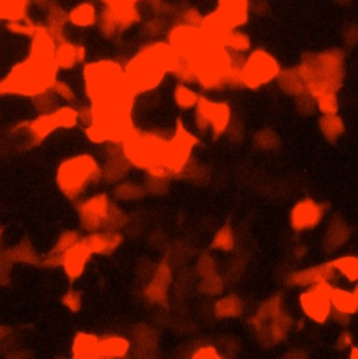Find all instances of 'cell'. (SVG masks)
I'll return each instance as SVG.
<instances>
[{
  "label": "cell",
  "mask_w": 358,
  "mask_h": 359,
  "mask_svg": "<svg viewBox=\"0 0 358 359\" xmlns=\"http://www.w3.org/2000/svg\"><path fill=\"white\" fill-rule=\"evenodd\" d=\"M56 41L44 25L32 37L28 57L12 69L9 76L0 81V94L36 96L51 91L57 80L59 68L55 63Z\"/></svg>",
  "instance_id": "1"
},
{
  "label": "cell",
  "mask_w": 358,
  "mask_h": 359,
  "mask_svg": "<svg viewBox=\"0 0 358 359\" xmlns=\"http://www.w3.org/2000/svg\"><path fill=\"white\" fill-rule=\"evenodd\" d=\"M320 114H337V92L346 77V53L333 48L305 53L297 66Z\"/></svg>",
  "instance_id": "2"
},
{
  "label": "cell",
  "mask_w": 358,
  "mask_h": 359,
  "mask_svg": "<svg viewBox=\"0 0 358 359\" xmlns=\"http://www.w3.org/2000/svg\"><path fill=\"white\" fill-rule=\"evenodd\" d=\"M174 59L175 51L170 44L155 42L144 46L123 69L130 90L139 95L157 88L172 72Z\"/></svg>",
  "instance_id": "3"
},
{
  "label": "cell",
  "mask_w": 358,
  "mask_h": 359,
  "mask_svg": "<svg viewBox=\"0 0 358 359\" xmlns=\"http://www.w3.org/2000/svg\"><path fill=\"white\" fill-rule=\"evenodd\" d=\"M84 83L91 103L130 90L125 70L112 60H100L87 64L84 69Z\"/></svg>",
  "instance_id": "4"
},
{
  "label": "cell",
  "mask_w": 358,
  "mask_h": 359,
  "mask_svg": "<svg viewBox=\"0 0 358 359\" xmlns=\"http://www.w3.org/2000/svg\"><path fill=\"white\" fill-rule=\"evenodd\" d=\"M103 172L97 161L90 155H77L66 159L59 167L56 182L69 199L80 196L91 183L101 178Z\"/></svg>",
  "instance_id": "5"
},
{
  "label": "cell",
  "mask_w": 358,
  "mask_h": 359,
  "mask_svg": "<svg viewBox=\"0 0 358 359\" xmlns=\"http://www.w3.org/2000/svg\"><path fill=\"white\" fill-rule=\"evenodd\" d=\"M252 323L260 343L265 345L280 343L291 328V320L288 315L284 313L279 297H273L260 306Z\"/></svg>",
  "instance_id": "6"
},
{
  "label": "cell",
  "mask_w": 358,
  "mask_h": 359,
  "mask_svg": "<svg viewBox=\"0 0 358 359\" xmlns=\"http://www.w3.org/2000/svg\"><path fill=\"white\" fill-rule=\"evenodd\" d=\"M280 72V63L272 53L264 49H255L244 59L241 69V85L257 90L276 80Z\"/></svg>",
  "instance_id": "7"
},
{
  "label": "cell",
  "mask_w": 358,
  "mask_h": 359,
  "mask_svg": "<svg viewBox=\"0 0 358 359\" xmlns=\"http://www.w3.org/2000/svg\"><path fill=\"white\" fill-rule=\"evenodd\" d=\"M249 10V0H218L216 10L203 17L201 27L209 31L237 29L248 21Z\"/></svg>",
  "instance_id": "8"
},
{
  "label": "cell",
  "mask_w": 358,
  "mask_h": 359,
  "mask_svg": "<svg viewBox=\"0 0 358 359\" xmlns=\"http://www.w3.org/2000/svg\"><path fill=\"white\" fill-rule=\"evenodd\" d=\"M332 284L319 282L308 287V291L303 292L300 297V305L304 315L315 323L323 324L332 316Z\"/></svg>",
  "instance_id": "9"
},
{
  "label": "cell",
  "mask_w": 358,
  "mask_h": 359,
  "mask_svg": "<svg viewBox=\"0 0 358 359\" xmlns=\"http://www.w3.org/2000/svg\"><path fill=\"white\" fill-rule=\"evenodd\" d=\"M231 122V109L224 103H214L205 96L199 98L196 105V123L201 130L212 129L214 137L225 133Z\"/></svg>",
  "instance_id": "10"
},
{
  "label": "cell",
  "mask_w": 358,
  "mask_h": 359,
  "mask_svg": "<svg viewBox=\"0 0 358 359\" xmlns=\"http://www.w3.org/2000/svg\"><path fill=\"white\" fill-rule=\"evenodd\" d=\"M168 44L177 52L194 57L199 51L212 44L209 34L202 27L177 24L168 36Z\"/></svg>",
  "instance_id": "11"
},
{
  "label": "cell",
  "mask_w": 358,
  "mask_h": 359,
  "mask_svg": "<svg viewBox=\"0 0 358 359\" xmlns=\"http://www.w3.org/2000/svg\"><path fill=\"white\" fill-rule=\"evenodd\" d=\"M194 146H198V139L192 136L188 130L183 127L182 122L178 120L175 135L170 140V161L168 170L171 176L182 174L183 168L188 165L190 152Z\"/></svg>",
  "instance_id": "12"
},
{
  "label": "cell",
  "mask_w": 358,
  "mask_h": 359,
  "mask_svg": "<svg viewBox=\"0 0 358 359\" xmlns=\"http://www.w3.org/2000/svg\"><path fill=\"white\" fill-rule=\"evenodd\" d=\"M324 215V206L316 203L312 199H304L298 202L291 210V226L292 230L301 232L315 228Z\"/></svg>",
  "instance_id": "13"
},
{
  "label": "cell",
  "mask_w": 358,
  "mask_h": 359,
  "mask_svg": "<svg viewBox=\"0 0 358 359\" xmlns=\"http://www.w3.org/2000/svg\"><path fill=\"white\" fill-rule=\"evenodd\" d=\"M111 204L105 194H97L94 198L84 202L80 209V220L87 231H97L104 226L105 218L110 213Z\"/></svg>",
  "instance_id": "14"
},
{
  "label": "cell",
  "mask_w": 358,
  "mask_h": 359,
  "mask_svg": "<svg viewBox=\"0 0 358 359\" xmlns=\"http://www.w3.org/2000/svg\"><path fill=\"white\" fill-rule=\"evenodd\" d=\"M337 271L332 263H323L305 270H298L288 276L287 282L291 287H311L319 282H331L336 278Z\"/></svg>",
  "instance_id": "15"
},
{
  "label": "cell",
  "mask_w": 358,
  "mask_h": 359,
  "mask_svg": "<svg viewBox=\"0 0 358 359\" xmlns=\"http://www.w3.org/2000/svg\"><path fill=\"white\" fill-rule=\"evenodd\" d=\"M91 254H92L91 250L81 239L76 242L73 246H71L68 250L63 252L60 266L64 269V271H66V276L69 278L76 280L83 274L87 260L90 258Z\"/></svg>",
  "instance_id": "16"
},
{
  "label": "cell",
  "mask_w": 358,
  "mask_h": 359,
  "mask_svg": "<svg viewBox=\"0 0 358 359\" xmlns=\"http://www.w3.org/2000/svg\"><path fill=\"white\" fill-rule=\"evenodd\" d=\"M86 57V49L79 45L69 42L66 40H62L56 42L55 51V63L59 69L71 70L80 64Z\"/></svg>",
  "instance_id": "17"
},
{
  "label": "cell",
  "mask_w": 358,
  "mask_h": 359,
  "mask_svg": "<svg viewBox=\"0 0 358 359\" xmlns=\"http://www.w3.org/2000/svg\"><path fill=\"white\" fill-rule=\"evenodd\" d=\"M91 253L97 254H110L112 253L119 243L122 242V237L115 231H108L103 234H91L83 238Z\"/></svg>",
  "instance_id": "18"
},
{
  "label": "cell",
  "mask_w": 358,
  "mask_h": 359,
  "mask_svg": "<svg viewBox=\"0 0 358 359\" xmlns=\"http://www.w3.org/2000/svg\"><path fill=\"white\" fill-rule=\"evenodd\" d=\"M171 282V271L167 265H162L155 273L153 281L146 289V297L153 302H162L167 300L168 287Z\"/></svg>",
  "instance_id": "19"
},
{
  "label": "cell",
  "mask_w": 358,
  "mask_h": 359,
  "mask_svg": "<svg viewBox=\"0 0 358 359\" xmlns=\"http://www.w3.org/2000/svg\"><path fill=\"white\" fill-rule=\"evenodd\" d=\"M276 80L279 83V87L281 88V91L285 92L287 95L297 98V96H301L304 94H308L307 88H305V83H304L297 68L281 70Z\"/></svg>",
  "instance_id": "20"
},
{
  "label": "cell",
  "mask_w": 358,
  "mask_h": 359,
  "mask_svg": "<svg viewBox=\"0 0 358 359\" xmlns=\"http://www.w3.org/2000/svg\"><path fill=\"white\" fill-rule=\"evenodd\" d=\"M99 12H97L95 6L90 2H83L76 5L69 12V23L76 27H91L99 23Z\"/></svg>",
  "instance_id": "21"
},
{
  "label": "cell",
  "mask_w": 358,
  "mask_h": 359,
  "mask_svg": "<svg viewBox=\"0 0 358 359\" xmlns=\"http://www.w3.org/2000/svg\"><path fill=\"white\" fill-rule=\"evenodd\" d=\"M69 23V13L64 12L62 8L53 5L47 16V29L49 34L52 36V38L59 42L63 38V31H64V25Z\"/></svg>",
  "instance_id": "22"
},
{
  "label": "cell",
  "mask_w": 358,
  "mask_h": 359,
  "mask_svg": "<svg viewBox=\"0 0 358 359\" xmlns=\"http://www.w3.org/2000/svg\"><path fill=\"white\" fill-rule=\"evenodd\" d=\"M99 344L100 338H97L95 336L79 333L73 343V355L79 359L99 358Z\"/></svg>",
  "instance_id": "23"
},
{
  "label": "cell",
  "mask_w": 358,
  "mask_h": 359,
  "mask_svg": "<svg viewBox=\"0 0 358 359\" xmlns=\"http://www.w3.org/2000/svg\"><path fill=\"white\" fill-rule=\"evenodd\" d=\"M251 45L252 44H251L249 37L245 34V32L240 31V28L224 31L222 38H221V46L229 49L230 52L244 55L245 52L251 49Z\"/></svg>",
  "instance_id": "24"
},
{
  "label": "cell",
  "mask_w": 358,
  "mask_h": 359,
  "mask_svg": "<svg viewBox=\"0 0 358 359\" xmlns=\"http://www.w3.org/2000/svg\"><path fill=\"white\" fill-rule=\"evenodd\" d=\"M130 349V343L123 337H105L99 344V358H122Z\"/></svg>",
  "instance_id": "25"
},
{
  "label": "cell",
  "mask_w": 358,
  "mask_h": 359,
  "mask_svg": "<svg viewBox=\"0 0 358 359\" xmlns=\"http://www.w3.org/2000/svg\"><path fill=\"white\" fill-rule=\"evenodd\" d=\"M319 129L327 140L333 143L344 133V123L337 114H322Z\"/></svg>",
  "instance_id": "26"
},
{
  "label": "cell",
  "mask_w": 358,
  "mask_h": 359,
  "mask_svg": "<svg viewBox=\"0 0 358 359\" xmlns=\"http://www.w3.org/2000/svg\"><path fill=\"white\" fill-rule=\"evenodd\" d=\"M331 302H332V308L335 312H340L348 316H353L358 312L354 295L350 291H346L342 288H333L332 295H331Z\"/></svg>",
  "instance_id": "27"
},
{
  "label": "cell",
  "mask_w": 358,
  "mask_h": 359,
  "mask_svg": "<svg viewBox=\"0 0 358 359\" xmlns=\"http://www.w3.org/2000/svg\"><path fill=\"white\" fill-rule=\"evenodd\" d=\"M348 235H350V230L344 222L342 221L332 222L327 232V237H324V248H327L329 252L339 249L348 239Z\"/></svg>",
  "instance_id": "28"
},
{
  "label": "cell",
  "mask_w": 358,
  "mask_h": 359,
  "mask_svg": "<svg viewBox=\"0 0 358 359\" xmlns=\"http://www.w3.org/2000/svg\"><path fill=\"white\" fill-rule=\"evenodd\" d=\"M337 274L343 276L350 282L358 281V257L355 256H343L335 258L331 262Z\"/></svg>",
  "instance_id": "29"
},
{
  "label": "cell",
  "mask_w": 358,
  "mask_h": 359,
  "mask_svg": "<svg viewBox=\"0 0 358 359\" xmlns=\"http://www.w3.org/2000/svg\"><path fill=\"white\" fill-rule=\"evenodd\" d=\"M199 98L201 95L193 91L188 84L185 83H179L177 84L175 90H174V100L177 103V105L181 109H192V108H196L198 103H199Z\"/></svg>",
  "instance_id": "30"
},
{
  "label": "cell",
  "mask_w": 358,
  "mask_h": 359,
  "mask_svg": "<svg viewBox=\"0 0 358 359\" xmlns=\"http://www.w3.org/2000/svg\"><path fill=\"white\" fill-rule=\"evenodd\" d=\"M242 302L235 295H229L220 300L214 306V312L218 317H237L242 313Z\"/></svg>",
  "instance_id": "31"
},
{
  "label": "cell",
  "mask_w": 358,
  "mask_h": 359,
  "mask_svg": "<svg viewBox=\"0 0 358 359\" xmlns=\"http://www.w3.org/2000/svg\"><path fill=\"white\" fill-rule=\"evenodd\" d=\"M99 21H100V28H101L103 34L105 37H114V36H116L118 31H120L118 18L110 8L104 9L101 16L99 17Z\"/></svg>",
  "instance_id": "32"
},
{
  "label": "cell",
  "mask_w": 358,
  "mask_h": 359,
  "mask_svg": "<svg viewBox=\"0 0 358 359\" xmlns=\"http://www.w3.org/2000/svg\"><path fill=\"white\" fill-rule=\"evenodd\" d=\"M32 101H34L36 108L44 114H51L56 109V95L52 91L42 92L40 95L32 96Z\"/></svg>",
  "instance_id": "33"
},
{
  "label": "cell",
  "mask_w": 358,
  "mask_h": 359,
  "mask_svg": "<svg viewBox=\"0 0 358 359\" xmlns=\"http://www.w3.org/2000/svg\"><path fill=\"white\" fill-rule=\"evenodd\" d=\"M235 238L230 226H224L216 234L213 241V248L220 250H231L234 248Z\"/></svg>",
  "instance_id": "34"
},
{
  "label": "cell",
  "mask_w": 358,
  "mask_h": 359,
  "mask_svg": "<svg viewBox=\"0 0 358 359\" xmlns=\"http://www.w3.org/2000/svg\"><path fill=\"white\" fill-rule=\"evenodd\" d=\"M256 144L264 150H273L279 146V137L272 130H262L255 137Z\"/></svg>",
  "instance_id": "35"
},
{
  "label": "cell",
  "mask_w": 358,
  "mask_h": 359,
  "mask_svg": "<svg viewBox=\"0 0 358 359\" xmlns=\"http://www.w3.org/2000/svg\"><path fill=\"white\" fill-rule=\"evenodd\" d=\"M222 287H224L222 280L217 274L212 273V274L205 276L202 289L206 293H209V295H217V293H220L222 291Z\"/></svg>",
  "instance_id": "36"
},
{
  "label": "cell",
  "mask_w": 358,
  "mask_h": 359,
  "mask_svg": "<svg viewBox=\"0 0 358 359\" xmlns=\"http://www.w3.org/2000/svg\"><path fill=\"white\" fill-rule=\"evenodd\" d=\"M51 91H52L56 96L62 98L63 101H69V103H71V101L75 100V92H73L72 87H71L68 83H64V81H62V80H56V81L53 83L52 88H51Z\"/></svg>",
  "instance_id": "37"
},
{
  "label": "cell",
  "mask_w": 358,
  "mask_h": 359,
  "mask_svg": "<svg viewBox=\"0 0 358 359\" xmlns=\"http://www.w3.org/2000/svg\"><path fill=\"white\" fill-rule=\"evenodd\" d=\"M203 17L201 14V12L194 8L186 9L182 14H181V24H186V25H193V27H201Z\"/></svg>",
  "instance_id": "38"
},
{
  "label": "cell",
  "mask_w": 358,
  "mask_h": 359,
  "mask_svg": "<svg viewBox=\"0 0 358 359\" xmlns=\"http://www.w3.org/2000/svg\"><path fill=\"white\" fill-rule=\"evenodd\" d=\"M296 100H297V108H298V111H300L301 114H304V115H312V114L318 109L315 100H314V98H312L309 94H304V95H301V96H297Z\"/></svg>",
  "instance_id": "39"
},
{
  "label": "cell",
  "mask_w": 358,
  "mask_h": 359,
  "mask_svg": "<svg viewBox=\"0 0 358 359\" xmlns=\"http://www.w3.org/2000/svg\"><path fill=\"white\" fill-rule=\"evenodd\" d=\"M79 241H80V239H79V237H77L76 232H66V234H63V235L60 237V239H59V242L56 243V246H55L53 250H56L57 253L63 254L64 250H68L71 246H73V245H75L76 242H79Z\"/></svg>",
  "instance_id": "40"
},
{
  "label": "cell",
  "mask_w": 358,
  "mask_h": 359,
  "mask_svg": "<svg viewBox=\"0 0 358 359\" xmlns=\"http://www.w3.org/2000/svg\"><path fill=\"white\" fill-rule=\"evenodd\" d=\"M343 42L347 48H354L358 44V24H350L343 31Z\"/></svg>",
  "instance_id": "41"
},
{
  "label": "cell",
  "mask_w": 358,
  "mask_h": 359,
  "mask_svg": "<svg viewBox=\"0 0 358 359\" xmlns=\"http://www.w3.org/2000/svg\"><path fill=\"white\" fill-rule=\"evenodd\" d=\"M142 187L135 185H123L119 187V196L123 199H136L142 196Z\"/></svg>",
  "instance_id": "42"
},
{
  "label": "cell",
  "mask_w": 358,
  "mask_h": 359,
  "mask_svg": "<svg viewBox=\"0 0 358 359\" xmlns=\"http://www.w3.org/2000/svg\"><path fill=\"white\" fill-rule=\"evenodd\" d=\"M193 358H196V359H205V358L217 359V358H220V354L217 352V349L214 347L205 345V347H201L196 352L193 354Z\"/></svg>",
  "instance_id": "43"
},
{
  "label": "cell",
  "mask_w": 358,
  "mask_h": 359,
  "mask_svg": "<svg viewBox=\"0 0 358 359\" xmlns=\"http://www.w3.org/2000/svg\"><path fill=\"white\" fill-rule=\"evenodd\" d=\"M63 302H64V305H66V306H68L71 310H73V312L79 310V309H80V305H81L80 295H79L77 292H73V291L69 292L68 295L63 298Z\"/></svg>",
  "instance_id": "44"
},
{
  "label": "cell",
  "mask_w": 358,
  "mask_h": 359,
  "mask_svg": "<svg viewBox=\"0 0 358 359\" xmlns=\"http://www.w3.org/2000/svg\"><path fill=\"white\" fill-rule=\"evenodd\" d=\"M225 132L229 133V137L231 140H241L244 136L242 126L240 123H234V122H230V124H229V127H227Z\"/></svg>",
  "instance_id": "45"
},
{
  "label": "cell",
  "mask_w": 358,
  "mask_h": 359,
  "mask_svg": "<svg viewBox=\"0 0 358 359\" xmlns=\"http://www.w3.org/2000/svg\"><path fill=\"white\" fill-rule=\"evenodd\" d=\"M353 345V338H351V334L347 333V332H343L339 337H337V341H336V348L337 349H347V348H351Z\"/></svg>",
  "instance_id": "46"
},
{
  "label": "cell",
  "mask_w": 358,
  "mask_h": 359,
  "mask_svg": "<svg viewBox=\"0 0 358 359\" xmlns=\"http://www.w3.org/2000/svg\"><path fill=\"white\" fill-rule=\"evenodd\" d=\"M214 265H213V260L210 257H203L201 262H199V271L203 274V276H207V274H212L214 273L213 270Z\"/></svg>",
  "instance_id": "47"
},
{
  "label": "cell",
  "mask_w": 358,
  "mask_h": 359,
  "mask_svg": "<svg viewBox=\"0 0 358 359\" xmlns=\"http://www.w3.org/2000/svg\"><path fill=\"white\" fill-rule=\"evenodd\" d=\"M350 358H351V359H358V348H357V347H353V345H351Z\"/></svg>",
  "instance_id": "48"
},
{
  "label": "cell",
  "mask_w": 358,
  "mask_h": 359,
  "mask_svg": "<svg viewBox=\"0 0 358 359\" xmlns=\"http://www.w3.org/2000/svg\"><path fill=\"white\" fill-rule=\"evenodd\" d=\"M353 295H354V300H355V304H357V308H358V284L355 285V288L353 291Z\"/></svg>",
  "instance_id": "49"
},
{
  "label": "cell",
  "mask_w": 358,
  "mask_h": 359,
  "mask_svg": "<svg viewBox=\"0 0 358 359\" xmlns=\"http://www.w3.org/2000/svg\"><path fill=\"white\" fill-rule=\"evenodd\" d=\"M130 2H133V3H138V2H140V0H130Z\"/></svg>",
  "instance_id": "50"
}]
</instances>
